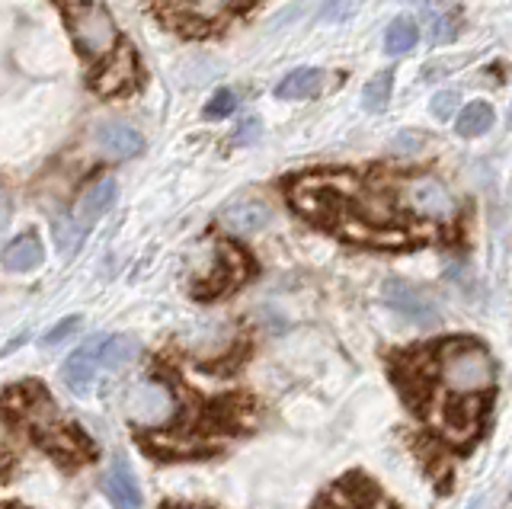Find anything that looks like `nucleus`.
<instances>
[{
	"instance_id": "f257e3e1",
	"label": "nucleus",
	"mask_w": 512,
	"mask_h": 509,
	"mask_svg": "<svg viewBox=\"0 0 512 509\" xmlns=\"http://www.w3.org/2000/svg\"><path fill=\"white\" fill-rule=\"evenodd\" d=\"M388 375L416 426L413 445L423 471L445 493L455 458L474 449L490 420L496 397L490 349L468 333L413 343L388 356Z\"/></svg>"
},
{
	"instance_id": "f03ea898",
	"label": "nucleus",
	"mask_w": 512,
	"mask_h": 509,
	"mask_svg": "<svg viewBox=\"0 0 512 509\" xmlns=\"http://www.w3.org/2000/svg\"><path fill=\"white\" fill-rule=\"evenodd\" d=\"M260 420V397L244 388L215 394L196 388L170 349L148 356L138 388L128 394V433L141 455L160 465L218 458Z\"/></svg>"
},
{
	"instance_id": "7ed1b4c3",
	"label": "nucleus",
	"mask_w": 512,
	"mask_h": 509,
	"mask_svg": "<svg viewBox=\"0 0 512 509\" xmlns=\"http://www.w3.org/2000/svg\"><path fill=\"white\" fill-rule=\"evenodd\" d=\"M0 429L42 452L64 474H77L100 461V445L87 426L71 417L39 378L0 388Z\"/></svg>"
},
{
	"instance_id": "20e7f679",
	"label": "nucleus",
	"mask_w": 512,
	"mask_h": 509,
	"mask_svg": "<svg viewBox=\"0 0 512 509\" xmlns=\"http://www.w3.org/2000/svg\"><path fill=\"white\" fill-rule=\"evenodd\" d=\"M400 205H404L407 218L416 228L429 234V241L442 237V231L455 221V199L445 189V183L432 173H410V177L397 180Z\"/></svg>"
},
{
	"instance_id": "39448f33",
	"label": "nucleus",
	"mask_w": 512,
	"mask_h": 509,
	"mask_svg": "<svg viewBox=\"0 0 512 509\" xmlns=\"http://www.w3.org/2000/svg\"><path fill=\"white\" fill-rule=\"evenodd\" d=\"M68 23V33L77 45V52L93 65H100L109 58L119 45L116 20L112 13L100 4V0H55Z\"/></svg>"
},
{
	"instance_id": "423d86ee",
	"label": "nucleus",
	"mask_w": 512,
	"mask_h": 509,
	"mask_svg": "<svg viewBox=\"0 0 512 509\" xmlns=\"http://www.w3.org/2000/svg\"><path fill=\"white\" fill-rule=\"evenodd\" d=\"M253 276H256V263L250 253L221 237V241L212 244V263H208V269L189 282V295L196 301H218L237 292Z\"/></svg>"
},
{
	"instance_id": "0eeeda50",
	"label": "nucleus",
	"mask_w": 512,
	"mask_h": 509,
	"mask_svg": "<svg viewBox=\"0 0 512 509\" xmlns=\"http://www.w3.org/2000/svg\"><path fill=\"white\" fill-rule=\"evenodd\" d=\"M314 509H400L372 477L349 471L317 497Z\"/></svg>"
},
{
	"instance_id": "6e6552de",
	"label": "nucleus",
	"mask_w": 512,
	"mask_h": 509,
	"mask_svg": "<svg viewBox=\"0 0 512 509\" xmlns=\"http://www.w3.org/2000/svg\"><path fill=\"white\" fill-rule=\"evenodd\" d=\"M138 81V55L132 45H116V52L103 58L90 74V87L100 97H122Z\"/></svg>"
},
{
	"instance_id": "1a4fd4ad",
	"label": "nucleus",
	"mask_w": 512,
	"mask_h": 509,
	"mask_svg": "<svg viewBox=\"0 0 512 509\" xmlns=\"http://www.w3.org/2000/svg\"><path fill=\"white\" fill-rule=\"evenodd\" d=\"M381 298L388 301V305L400 317H407V321L420 324V327L439 321V311H436V305H432V298L416 289V285H410V282L388 279V282H384V289H381Z\"/></svg>"
},
{
	"instance_id": "9d476101",
	"label": "nucleus",
	"mask_w": 512,
	"mask_h": 509,
	"mask_svg": "<svg viewBox=\"0 0 512 509\" xmlns=\"http://www.w3.org/2000/svg\"><path fill=\"white\" fill-rule=\"evenodd\" d=\"M116 196H119V183L112 180V177H103L100 183H93L84 196L77 199V205H74V212H68L71 218H74V225L84 231V234H90V228L100 221L109 209H112V202H116Z\"/></svg>"
},
{
	"instance_id": "9b49d317",
	"label": "nucleus",
	"mask_w": 512,
	"mask_h": 509,
	"mask_svg": "<svg viewBox=\"0 0 512 509\" xmlns=\"http://www.w3.org/2000/svg\"><path fill=\"white\" fill-rule=\"evenodd\" d=\"M100 346H103V337H93L84 346H77L68 356V362H64L61 378L74 394H87L93 388L96 365H100Z\"/></svg>"
},
{
	"instance_id": "f8f14e48",
	"label": "nucleus",
	"mask_w": 512,
	"mask_h": 509,
	"mask_svg": "<svg viewBox=\"0 0 512 509\" xmlns=\"http://www.w3.org/2000/svg\"><path fill=\"white\" fill-rule=\"evenodd\" d=\"M103 487H106V497L116 509H141V490L132 468L122 455L112 458V465L103 477Z\"/></svg>"
},
{
	"instance_id": "ddd939ff",
	"label": "nucleus",
	"mask_w": 512,
	"mask_h": 509,
	"mask_svg": "<svg viewBox=\"0 0 512 509\" xmlns=\"http://www.w3.org/2000/svg\"><path fill=\"white\" fill-rule=\"evenodd\" d=\"M96 148L109 157H116V161H125V157L141 154L144 138L125 122H103L100 129H96Z\"/></svg>"
},
{
	"instance_id": "4468645a",
	"label": "nucleus",
	"mask_w": 512,
	"mask_h": 509,
	"mask_svg": "<svg viewBox=\"0 0 512 509\" xmlns=\"http://www.w3.org/2000/svg\"><path fill=\"white\" fill-rule=\"evenodd\" d=\"M45 260V247L39 241V234H20L13 237V241L4 247V253H0V263H4V269H10V273H32V269H39Z\"/></svg>"
},
{
	"instance_id": "2eb2a0df",
	"label": "nucleus",
	"mask_w": 512,
	"mask_h": 509,
	"mask_svg": "<svg viewBox=\"0 0 512 509\" xmlns=\"http://www.w3.org/2000/svg\"><path fill=\"white\" fill-rule=\"evenodd\" d=\"M269 221V205L260 199H237L221 212V225L231 234H253Z\"/></svg>"
},
{
	"instance_id": "dca6fc26",
	"label": "nucleus",
	"mask_w": 512,
	"mask_h": 509,
	"mask_svg": "<svg viewBox=\"0 0 512 509\" xmlns=\"http://www.w3.org/2000/svg\"><path fill=\"white\" fill-rule=\"evenodd\" d=\"M320 87H324V71L320 68H295L276 84V97L279 100H308Z\"/></svg>"
},
{
	"instance_id": "f3484780",
	"label": "nucleus",
	"mask_w": 512,
	"mask_h": 509,
	"mask_svg": "<svg viewBox=\"0 0 512 509\" xmlns=\"http://www.w3.org/2000/svg\"><path fill=\"white\" fill-rule=\"evenodd\" d=\"M493 122H496V116H493V106L490 103H484V100H474V103H468L458 113V119H455V132L461 135V138H480V135H487L490 129H493Z\"/></svg>"
},
{
	"instance_id": "a211bd4d",
	"label": "nucleus",
	"mask_w": 512,
	"mask_h": 509,
	"mask_svg": "<svg viewBox=\"0 0 512 509\" xmlns=\"http://www.w3.org/2000/svg\"><path fill=\"white\" fill-rule=\"evenodd\" d=\"M416 42H420V26H416V20L410 17H397L391 26H388V33H384V52L388 55H407L416 49Z\"/></svg>"
},
{
	"instance_id": "6ab92c4d",
	"label": "nucleus",
	"mask_w": 512,
	"mask_h": 509,
	"mask_svg": "<svg viewBox=\"0 0 512 509\" xmlns=\"http://www.w3.org/2000/svg\"><path fill=\"white\" fill-rule=\"evenodd\" d=\"M458 13L448 10V7H432L426 10V36L432 45H445V42H455L458 39Z\"/></svg>"
},
{
	"instance_id": "aec40b11",
	"label": "nucleus",
	"mask_w": 512,
	"mask_h": 509,
	"mask_svg": "<svg viewBox=\"0 0 512 509\" xmlns=\"http://www.w3.org/2000/svg\"><path fill=\"white\" fill-rule=\"evenodd\" d=\"M135 353H138L135 337L119 333V337L103 340V346H100V365H103V369H109V372H119V369H125V365L135 359Z\"/></svg>"
},
{
	"instance_id": "412c9836",
	"label": "nucleus",
	"mask_w": 512,
	"mask_h": 509,
	"mask_svg": "<svg viewBox=\"0 0 512 509\" xmlns=\"http://www.w3.org/2000/svg\"><path fill=\"white\" fill-rule=\"evenodd\" d=\"M391 90H394V71H378L362 90V106L368 113H384L391 103Z\"/></svg>"
},
{
	"instance_id": "4be33fe9",
	"label": "nucleus",
	"mask_w": 512,
	"mask_h": 509,
	"mask_svg": "<svg viewBox=\"0 0 512 509\" xmlns=\"http://www.w3.org/2000/svg\"><path fill=\"white\" fill-rule=\"evenodd\" d=\"M84 241H87V234L74 225V218H71V215L55 218V247H58L61 257H74L77 247L84 244Z\"/></svg>"
},
{
	"instance_id": "5701e85b",
	"label": "nucleus",
	"mask_w": 512,
	"mask_h": 509,
	"mask_svg": "<svg viewBox=\"0 0 512 509\" xmlns=\"http://www.w3.org/2000/svg\"><path fill=\"white\" fill-rule=\"evenodd\" d=\"M237 109V93L234 90H218L212 100L205 103V119H224Z\"/></svg>"
},
{
	"instance_id": "b1692460",
	"label": "nucleus",
	"mask_w": 512,
	"mask_h": 509,
	"mask_svg": "<svg viewBox=\"0 0 512 509\" xmlns=\"http://www.w3.org/2000/svg\"><path fill=\"white\" fill-rule=\"evenodd\" d=\"M458 106H461V93L458 90H442V93H436V97H432V116L448 122V119L458 113Z\"/></svg>"
},
{
	"instance_id": "393cba45",
	"label": "nucleus",
	"mask_w": 512,
	"mask_h": 509,
	"mask_svg": "<svg viewBox=\"0 0 512 509\" xmlns=\"http://www.w3.org/2000/svg\"><path fill=\"white\" fill-rule=\"evenodd\" d=\"M352 13V0H327L324 10H320V20L324 23H343Z\"/></svg>"
},
{
	"instance_id": "a878e982",
	"label": "nucleus",
	"mask_w": 512,
	"mask_h": 509,
	"mask_svg": "<svg viewBox=\"0 0 512 509\" xmlns=\"http://www.w3.org/2000/svg\"><path fill=\"white\" fill-rule=\"evenodd\" d=\"M77 327H80V317H64L61 324H55L52 330L45 333L42 343H45V346H55V343H61V340H68V333H74Z\"/></svg>"
},
{
	"instance_id": "bb28decb",
	"label": "nucleus",
	"mask_w": 512,
	"mask_h": 509,
	"mask_svg": "<svg viewBox=\"0 0 512 509\" xmlns=\"http://www.w3.org/2000/svg\"><path fill=\"white\" fill-rule=\"evenodd\" d=\"M391 148H394L397 154H413V151H420V148H423V138L416 135V132H400V135L391 141Z\"/></svg>"
},
{
	"instance_id": "cd10ccee",
	"label": "nucleus",
	"mask_w": 512,
	"mask_h": 509,
	"mask_svg": "<svg viewBox=\"0 0 512 509\" xmlns=\"http://www.w3.org/2000/svg\"><path fill=\"white\" fill-rule=\"evenodd\" d=\"M256 135H260V119H244L234 129V145H247Z\"/></svg>"
},
{
	"instance_id": "c85d7f7f",
	"label": "nucleus",
	"mask_w": 512,
	"mask_h": 509,
	"mask_svg": "<svg viewBox=\"0 0 512 509\" xmlns=\"http://www.w3.org/2000/svg\"><path fill=\"white\" fill-rule=\"evenodd\" d=\"M160 509H218L212 503H196V500H164Z\"/></svg>"
},
{
	"instance_id": "c756f323",
	"label": "nucleus",
	"mask_w": 512,
	"mask_h": 509,
	"mask_svg": "<svg viewBox=\"0 0 512 509\" xmlns=\"http://www.w3.org/2000/svg\"><path fill=\"white\" fill-rule=\"evenodd\" d=\"M7 221H10V202H7L4 193H0V231L7 228Z\"/></svg>"
},
{
	"instance_id": "7c9ffc66",
	"label": "nucleus",
	"mask_w": 512,
	"mask_h": 509,
	"mask_svg": "<svg viewBox=\"0 0 512 509\" xmlns=\"http://www.w3.org/2000/svg\"><path fill=\"white\" fill-rule=\"evenodd\" d=\"M0 509H29L23 500H0Z\"/></svg>"
},
{
	"instance_id": "2f4dec72",
	"label": "nucleus",
	"mask_w": 512,
	"mask_h": 509,
	"mask_svg": "<svg viewBox=\"0 0 512 509\" xmlns=\"http://www.w3.org/2000/svg\"><path fill=\"white\" fill-rule=\"evenodd\" d=\"M509 122H512V116H509Z\"/></svg>"
},
{
	"instance_id": "473e14b6",
	"label": "nucleus",
	"mask_w": 512,
	"mask_h": 509,
	"mask_svg": "<svg viewBox=\"0 0 512 509\" xmlns=\"http://www.w3.org/2000/svg\"><path fill=\"white\" fill-rule=\"evenodd\" d=\"M410 4H413V0H410Z\"/></svg>"
}]
</instances>
